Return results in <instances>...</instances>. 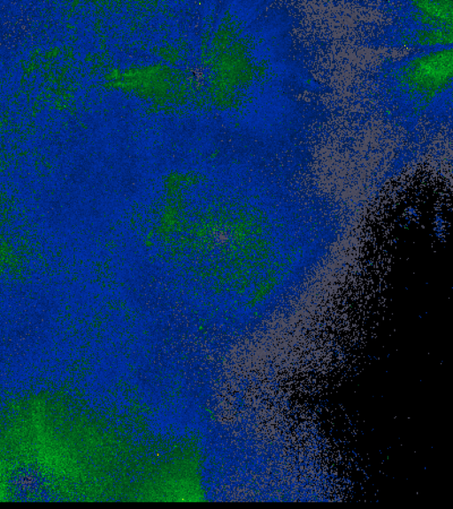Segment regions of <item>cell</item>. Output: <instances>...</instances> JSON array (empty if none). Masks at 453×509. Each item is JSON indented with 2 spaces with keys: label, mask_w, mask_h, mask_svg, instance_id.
Instances as JSON below:
<instances>
[{
  "label": "cell",
  "mask_w": 453,
  "mask_h": 509,
  "mask_svg": "<svg viewBox=\"0 0 453 509\" xmlns=\"http://www.w3.org/2000/svg\"><path fill=\"white\" fill-rule=\"evenodd\" d=\"M403 81L409 90L422 95L440 92L451 78V50H441L414 58L405 65Z\"/></svg>",
  "instance_id": "obj_1"
},
{
  "label": "cell",
  "mask_w": 453,
  "mask_h": 509,
  "mask_svg": "<svg viewBox=\"0 0 453 509\" xmlns=\"http://www.w3.org/2000/svg\"><path fill=\"white\" fill-rule=\"evenodd\" d=\"M417 19L429 28H451L452 2L427 1L415 2Z\"/></svg>",
  "instance_id": "obj_2"
}]
</instances>
